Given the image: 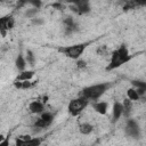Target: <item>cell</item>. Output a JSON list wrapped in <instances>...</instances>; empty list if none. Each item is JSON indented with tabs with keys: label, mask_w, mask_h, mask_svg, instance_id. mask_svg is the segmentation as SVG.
Here are the masks:
<instances>
[{
	"label": "cell",
	"mask_w": 146,
	"mask_h": 146,
	"mask_svg": "<svg viewBox=\"0 0 146 146\" xmlns=\"http://www.w3.org/2000/svg\"><path fill=\"white\" fill-rule=\"evenodd\" d=\"M78 66L79 67H86V62L84 60H78Z\"/></svg>",
	"instance_id": "obj_22"
},
{
	"label": "cell",
	"mask_w": 146,
	"mask_h": 146,
	"mask_svg": "<svg viewBox=\"0 0 146 146\" xmlns=\"http://www.w3.org/2000/svg\"><path fill=\"white\" fill-rule=\"evenodd\" d=\"M110 88V83L103 82V83H98V84H92L89 87H86L81 90L80 96L88 99V100H97L100 96H103L105 94V91Z\"/></svg>",
	"instance_id": "obj_2"
},
{
	"label": "cell",
	"mask_w": 146,
	"mask_h": 146,
	"mask_svg": "<svg viewBox=\"0 0 146 146\" xmlns=\"http://www.w3.org/2000/svg\"><path fill=\"white\" fill-rule=\"evenodd\" d=\"M46 146H48V145H46Z\"/></svg>",
	"instance_id": "obj_25"
},
{
	"label": "cell",
	"mask_w": 146,
	"mask_h": 146,
	"mask_svg": "<svg viewBox=\"0 0 146 146\" xmlns=\"http://www.w3.org/2000/svg\"><path fill=\"white\" fill-rule=\"evenodd\" d=\"M88 103L89 100L83 98V97H78V98H74L72 99L70 103H68V106H67V110H68V113L73 116L75 115H79L87 106H88Z\"/></svg>",
	"instance_id": "obj_4"
},
{
	"label": "cell",
	"mask_w": 146,
	"mask_h": 146,
	"mask_svg": "<svg viewBox=\"0 0 146 146\" xmlns=\"http://www.w3.org/2000/svg\"><path fill=\"white\" fill-rule=\"evenodd\" d=\"M133 88L137 90V92L139 94V96H143L146 92V82L144 81H139V80H133L131 81Z\"/></svg>",
	"instance_id": "obj_14"
},
{
	"label": "cell",
	"mask_w": 146,
	"mask_h": 146,
	"mask_svg": "<svg viewBox=\"0 0 146 146\" xmlns=\"http://www.w3.org/2000/svg\"><path fill=\"white\" fill-rule=\"evenodd\" d=\"M29 110L32 114H40V113H43V110H44V104L41 102V100H33L30 103L29 105Z\"/></svg>",
	"instance_id": "obj_10"
},
{
	"label": "cell",
	"mask_w": 146,
	"mask_h": 146,
	"mask_svg": "<svg viewBox=\"0 0 146 146\" xmlns=\"http://www.w3.org/2000/svg\"><path fill=\"white\" fill-rule=\"evenodd\" d=\"M127 96H128V98H129L130 100H138V99L140 98L139 94L137 92V90H136L135 88H130V89H128V91H127Z\"/></svg>",
	"instance_id": "obj_19"
},
{
	"label": "cell",
	"mask_w": 146,
	"mask_h": 146,
	"mask_svg": "<svg viewBox=\"0 0 146 146\" xmlns=\"http://www.w3.org/2000/svg\"><path fill=\"white\" fill-rule=\"evenodd\" d=\"M52 7H54V8H56V9H58V10L63 9V6H62L60 3H54V5H52Z\"/></svg>",
	"instance_id": "obj_23"
},
{
	"label": "cell",
	"mask_w": 146,
	"mask_h": 146,
	"mask_svg": "<svg viewBox=\"0 0 146 146\" xmlns=\"http://www.w3.org/2000/svg\"><path fill=\"white\" fill-rule=\"evenodd\" d=\"M92 107L94 110L98 113V114H102V115H105L107 113V107H108V104L106 102H95L92 104Z\"/></svg>",
	"instance_id": "obj_13"
},
{
	"label": "cell",
	"mask_w": 146,
	"mask_h": 146,
	"mask_svg": "<svg viewBox=\"0 0 146 146\" xmlns=\"http://www.w3.org/2000/svg\"><path fill=\"white\" fill-rule=\"evenodd\" d=\"M89 43L90 42H81V43H76V44H72V46L60 47L58 50L71 59H79V57L83 54V51L86 50V48L88 47Z\"/></svg>",
	"instance_id": "obj_3"
},
{
	"label": "cell",
	"mask_w": 146,
	"mask_h": 146,
	"mask_svg": "<svg viewBox=\"0 0 146 146\" xmlns=\"http://www.w3.org/2000/svg\"><path fill=\"white\" fill-rule=\"evenodd\" d=\"M124 131H125V135L133 138V139H137L140 137V128H139V124L132 120V119H129L125 123V128H124Z\"/></svg>",
	"instance_id": "obj_5"
},
{
	"label": "cell",
	"mask_w": 146,
	"mask_h": 146,
	"mask_svg": "<svg viewBox=\"0 0 146 146\" xmlns=\"http://www.w3.org/2000/svg\"><path fill=\"white\" fill-rule=\"evenodd\" d=\"M31 3H32L33 6H35L36 9H38V7H40V5H41V2H35V1H31Z\"/></svg>",
	"instance_id": "obj_24"
},
{
	"label": "cell",
	"mask_w": 146,
	"mask_h": 146,
	"mask_svg": "<svg viewBox=\"0 0 146 146\" xmlns=\"http://www.w3.org/2000/svg\"><path fill=\"white\" fill-rule=\"evenodd\" d=\"M72 10H74L79 15L87 14L90 11V5L88 1H75V2H73Z\"/></svg>",
	"instance_id": "obj_7"
},
{
	"label": "cell",
	"mask_w": 146,
	"mask_h": 146,
	"mask_svg": "<svg viewBox=\"0 0 146 146\" xmlns=\"http://www.w3.org/2000/svg\"><path fill=\"white\" fill-rule=\"evenodd\" d=\"M0 146H9V140H8V138L3 139V140L0 143Z\"/></svg>",
	"instance_id": "obj_21"
},
{
	"label": "cell",
	"mask_w": 146,
	"mask_h": 146,
	"mask_svg": "<svg viewBox=\"0 0 146 146\" xmlns=\"http://www.w3.org/2000/svg\"><path fill=\"white\" fill-rule=\"evenodd\" d=\"M131 56L129 54L128 48L125 47V44H121L117 49H115L112 55H111V59H110V64L107 65L106 70L107 71H112L115 70L120 66H122L123 64L128 63L130 60Z\"/></svg>",
	"instance_id": "obj_1"
},
{
	"label": "cell",
	"mask_w": 146,
	"mask_h": 146,
	"mask_svg": "<svg viewBox=\"0 0 146 146\" xmlns=\"http://www.w3.org/2000/svg\"><path fill=\"white\" fill-rule=\"evenodd\" d=\"M26 63L31 66H33L35 63V57L31 50H26Z\"/></svg>",
	"instance_id": "obj_20"
},
{
	"label": "cell",
	"mask_w": 146,
	"mask_h": 146,
	"mask_svg": "<svg viewBox=\"0 0 146 146\" xmlns=\"http://www.w3.org/2000/svg\"><path fill=\"white\" fill-rule=\"evenodd\" d=\"M64 26H65V32L66 34H70V33H73L78 30V26H76V23L74 22V19L72 17H66L64 19Z\"/></svg>",
	"instance_id": "obj_11"
},
{
	"label": "cell",
	"mask_w": 146,
	"mask_h": 146,
	"mask_svg": "<svg viewBox=\"0 0 146 146\" xmlns=\"http://www.w3.org/2000/svg\"><path fill=\"white\" fill-rule=\"evenodd\" d=\"M15 66H16V68H17L18 71H21V72L25 71V67H26V59L23 57L22 54H19V55L17 56V58H16V60H15Z\"/></svg>",
	"instance_id": "obj_15"
},
{
	"label": "cell",
	"mask_w": 146,
	"mask_h": 146,
	"mask_svg": "<svg viewBox=\"0 0 146 146\" xmlns=\"http://www.w3.org/2000/svg\"><path fill=\"white\" fill-rule=\"evenodd\" d=\"M123 115V105L120 102H115L113 105V122L117 121Z\"/></svg>",
	"instance_id": "obj_12"
},
{
	"label": "cell",
	"mask_w": 146,
	"mask_h": 146,
	"mask_svg": "<svg viewBox=\"0 0 146 146\" xmlns=\"http://www.w3.org/2000/svg\"><path fill=\"white\" fill-rule=\"evenodd\" d=\"M92 130H94L92 124H90V123H88V122L81 123V124L79 125V131H80V133H82V135H89V133L92 132Z\"/></svg>",
	"instance_id": "obj_17"
},
{
	"label": "cell",
	"mask_w": 146,
	"mask_h": 146,
	"mask_svg": "<svg viewBox=\"0 0 146 146\" xmlns=\"http://www.w3.org/2000/svg\"><path fill=\"white\" fill-rule=\"evenodd\" d=\"M42 143V139L39 137H34V138H30V139H21V138H16L15 144L16 146H40Z\"/></svg>",
	"instance_id": "obj_9"
},
{
	"label": "cell",
	"mask_w": 146,
	"mask_h": 146,
	"mask_svg": "<svg viewBox=\"0 0 146 146\" xmlns=\"http://www.w3.org/2000/svg\"><path fill=\"white\" fill-rule=\"evenodd\" d=\"M14 24H15V21L13 16H5L0 19V30L3 36L6 34V31H9L14 27Z\"/></svg>",
	"instance_id": "obj_8"
},
{
	"label": "cell",
	"mask_w": 146,
	"mask_h": 146,
	"mask_svg": "<svg viewBox=\"0 0 146 146\" xmlns=\"http://www.w3.org/2000/svg\"><path fill=\"white\" fill-rule=\"evenodd\" d=\"M54 121V115L50 112H43L41 113V116L34 122V127L39 129H44L49 127Z\"/></svg>",
	"instance_id": "obj_6"
},
{
	"label": "cell",
	"mask_w": 146,
	"mask_h": 146,
	"mask_svg": "<svg viewBox=\"0 0 146 146\" xmlns=\"http://www.w3.org/2000/svg\"><path fill=\"white\" fill-rule=\"evenodd\" d=\"M122 105H123V114L125 116H128L129 113L131 112V108H132V100H130L129 98H127V99H124V102L122 103Z\"/></svg>",
	"instance_id": "obj_18"
},
{
	"label": "cell",
	"mask_w": 146,
	"mask_h": 146,
	"mask_svg": "<svg viewBox=\"0 0 146 146\" xmlns=\"http://www.w3.org/2000/svg\"><path fill=\"white\" fill-rule=\"evenodd\" d=\"M34 76V71H23L18 74L16 81H30Z\"/></svg>",
	"instance_id": "obj_16"
}]
</instances>
